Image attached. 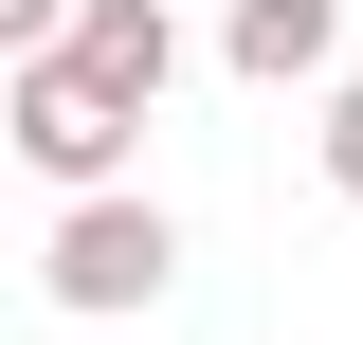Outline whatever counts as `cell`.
I'll return each instance as SVG.
<instances>
[{
  "instance_id": "cell-1",
  "label": "cell",
  "mask_w": 363,
  "mask_h": 345,
  "mask_svg": "<svg viewBox=\"0 0 363 345\" xmlns=\"http://www.w3.org/2000/svg\"><path fill=\"white\" fill-rule=\"evenodd\" d=\"M37 291L73 309V327H128V309H164V291H182V218L145 200V182H91V200H55Z\"/></svg>"
},
{
  "instance_id": "cell-2",
  "label": "cell",
  "mask_w": 363,
  "mask_h": 345,
  "mask_svg": "<svg viewBox=\"0 0 363 345\" xmlns=\"http://www.w3.org/2000/svg\"><path fill=\"white\" fill-rule=\"evenodd\" d=\"M128 91H91L73 55H18V73H0V146H18V164L55 182V200H91V182H128Z\"/></svg>"
},
{
  "instance_id": "cell-3",
  "label": "cell",
  "mask_w": 363,
  "mask_h": 345,
  "mask_svg": "<svg viewBox=\"0 0 363 345\" xmlns=\"http://www.w3.org/2000/svg\"><path fill=\"white\" fill-rule=\"evenodd\" d=\"M218 73L236 91H327L345 73V0H236L218 18Z\"/></svg>"
},
{
  "instance_id": "cell-4",
  "label": "cell",
  "mask_w": 363,
  "mask_h": 345,
  "mask_svg": "<svg viewBox=\"0 0 363 345\" xmlns=\"http://www.w3.org/2000/svg\"><path fill=\"white\" fill-rule=\"evenodd\" d=\"M55 55H73L91 91H128V109L182 91V18H164V0H73V37H55Z\"/></svg>"
},
{
  "instance_id": "cell-5",
  "label": "cell",
  "mask_w": 363,
  "mask_h": 345,
  "mask_svg": "<svg viewBox=\"0 0 363 345\" xmlns=\"http://www.w3.org/2000/svg\"><path fill=\"white\" fill-rule=\"evenodd\" d=\"M309 146H327V200H363V73H327V128Z\"/></svg>"
},
{
  "instance_id": "cell-6",
  "label": "cell",
  "mask_w": 363,
  "mask_h": 345,
  "mask_svg": "<svg viewBox=\"0 0 363 345\" xmlns=\"http://www.w3.org/2000/svg\"><path fill=\"white\" fill-rule=\"evenodd\" d=\"M73 37V0H0V55H55Z\"/></svg>"
}]
</instances>
